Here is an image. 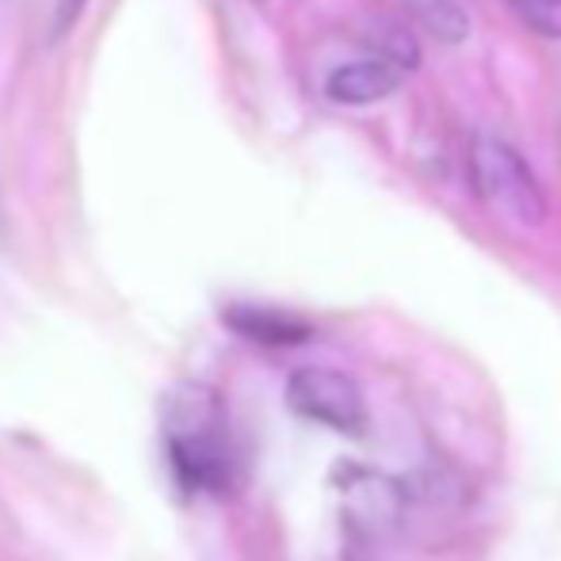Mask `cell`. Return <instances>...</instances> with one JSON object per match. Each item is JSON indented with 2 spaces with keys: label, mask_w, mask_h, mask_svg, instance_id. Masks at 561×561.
<instances>
[{
  "label": "cell",
  "mask_w": 561,
  "mask_h": 561,
  "mask_svg": "<svg viewBox=\"0 0 561 561\" xmlns=\"http://www.w3.org/2000/svg\"><path fill=\"white\" fill-rule=\"evenodd\" d=\"M405 77V69H398L386 58H367V61H352V66H340L329 73L325 92L333 104L347 107H363V104H378V100L393 96Z\"/></svg>",
  "instance_id": "4"
},
{
  "label": "cell",
  "mask_w": 561,
  "mask_h": 561,
  "mask_svg": "<svg viewBox=\"0 0 561 561\" xmlns=\"http://www.w3.org/2000/svg\"><path fill=\"white\" fill-rule=\"evenodd\" d=\"M164 458L184 493H229L237 481V444L226 405L210 386L180 382L161 405Z\"/></svg>",
  "instance_id": "1"
},
{
  "label": "cell",
  "mask_w": 561,
  "mask_h": 561,
  "mask_svg": "<svg viewBox=\"0 0 561 561\" xmlns=\"http://www.w3.org/2000/svg\"><path fill=\"white\" fill-rule=\"evenodd\" d=\"M287 405L302 421L325 424L344 436H359L367 428V405L359 386L333 367H298L287 382Z\"/></svg>",
  "instance_id": "3"
},
{
  "label": "cell",
  "mask_w": 561,
  "mask_h": 561,
  "mask_svg": "<svg viewBox=\"0 0 561 561\" xmlns=\"http://www.w3.org/2000/svg\"><path fill=\"white\" fill-rule=\"evenodd\" d=\"M226 325L233 333L256 340V344H267V347H290V344H302L310 340V325L295 313H283V310H272V306H229L226 310Z\"/></svg>",
  "instance_id": "5"
},
{
  "label": "cell",
  "mask_w": 561,
  "mask_h": 561,
  "mask_svg": "<svg viewBox=\"0 0 561 561\" xmlns=\"http://www.w3.org/2000/svg\"><path fill=\"white\" fill-rule=\"evenodd\" d=\"M367 43L375 46V58L393 61L398 69H416V61H421V46H416V38L393 20H375Z\"/></svg>",
  "instance_id": "6"
},
{
  "label": "cell",
  "mask_w": 561,
  "mask_h": 561,
  "mask_svg": "<svg viewBox=\"0 0 561 561\" xmlns=\"http://www.w3.org/2000/svg\"><path fill=\"white\" fill-rule=\"evenodd\" d=\"M89 0H54V15H50V38H66L73 31V23L84 15Z\"/></svg>",
  "instance_id": "9"
},
{
  "label": "cell",
  "mask_w": 561,
  "mask_h": 561,
  "mask_svg": "<svg viewBox=\"0 0 561 561\" xmlns=\"http://www.w3.org/2000/svg\"><path fill=\"white\" fill-rule=\"evenodd\" d=\"M416 15H421L424 27L436 38H444V43H462L466 31H470L462 8H458L455 0H416Z\"/></svg>",
  "instance_id": "7"
},
{
  "label": "cell",
  "mask_w": 561,
  "mask_h": 561,
  "mask_svg": "<svg viewBox=\"0 0 561 561\" xmlns=\"http://www.w3.org/2000/svg\"><path fill=\"white\" fill-rule=\"evenodd\" d=\"M470 180L473 192L519 226H539L547 218V199H542L539 180L531 176L527 161L512 146L496 138H478L470 153Z\"/></svg>",
  "instance_id": "2"
},
{
  "label": "cell",
  "mask_w": 561,
  "mask_h": 561,
  "mask_svg": "<svg viewBox=\"0 0 561 561\" xmlns=\"http://www.w3.org/2000/svg\"><path fill=\"white\" fill-rule=\"evenodd\" d=\"M519 20L547 38H561V0H512Z\"/></svg>",
  "instance_id": "8"
}]
</instances>
